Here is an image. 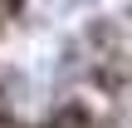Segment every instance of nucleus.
Wrapping results in <instances>:
<instances>
[{
  "instance_id": "f257e3e1",
  "label": "nucleus",
  "mask_w": 132,
  "mask_h": 128,
  "mask_svg": "<svg viewBox=\"0 0 132 128\" xmlns=\"http://www.w3.org/2000/svg\"><path fill=\"white\" fill-rule=\"evenodd\" d=\"M0 128H132V0H0Z\"/></svg>"
}]
</instances>
